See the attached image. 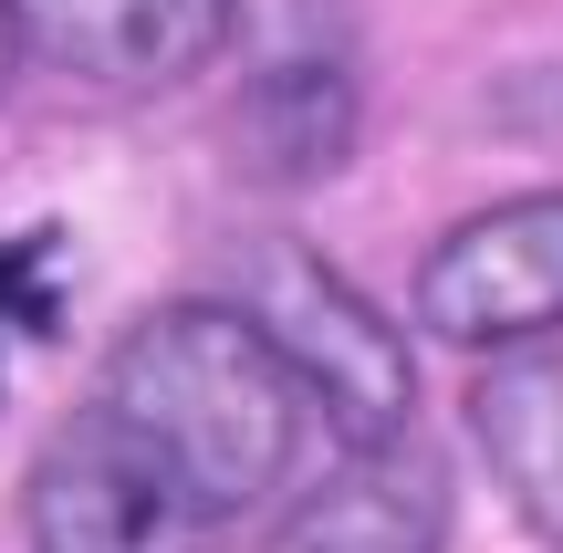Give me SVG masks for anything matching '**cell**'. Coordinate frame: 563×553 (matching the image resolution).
Here are the masks:
<instances>
[{"label":"cell","instance_id":"3","mask_svg":"<svg viewBox=\"0 0 563 553\" xmlns=\"http://www.w3.org/2000/svg\"><path fill=\"white\" fill-rule=\"evenodd\" d=\"M21 533L32 553H209L230 522L115 408L84 397L21 471Z\"/></svg>","mask_w":563,"mask_h":553},{"label":"cell","instance_id":"7","mask_svg":"<svg viewBox=\"0 0 563 553\" xmlns=\"http://www.w3.org/2000/svg\"><path fill=\"white\" fill-rule=\"evenodd\" d=\"M470 439L501 501L563 553V355H490L470 376Z\"/></svg>","mask_w":563,"mask_h":553},{"label":"cell","instance_id":"9","mask_svg":"<svg viewBox=\"0 0 563 553\" xmlns=\"http://www.w3.org/2000/svg\"><path fill=\"white\" fill-rule=\"evenodd\" d=\"M481 125L511 146H543L563 157V63H511V74L481 84Z\"/></svg>","mask_w":563,"mask_h":553},{"label":"cell","instance_id":"4","mask_svg":"<svg viewBox=\"0 0 563 553\" xmlns=\"http://www.w3.org/2000/svg\"><path fill=\"white\" fill-rule=\"evenodd\" d=\"M418 324L470 355H522L563 334V188L470 209L418 262Z\"/></svg>","mask_w":563,"mask_h":553},{"label":"cell","instance_id":"8","mask_svg":"<svg viewBox=\"0 0 563 553\" xmlns=\"http://www.w3.org/2000/svg\"><path fill=\"white\" fill-rule=\"evenodd\" d=\"M355 125H365L355 74L323 63V53H302V63H272V74L241 95V157L262 167V178L302 188V178H334V167L355 157Z\"/></svg>","mask_w":563,"mask_h":553},{"label":"cell","instance_id":"6","mask_svg":"<svg viewBox=\"0 0 563 553\" xmlns=\"http://www.w3.org/2000/svg\"><path fill=\"white\" fill-rule=\"evenodd\" d=\"M262 553H449V471H439V450L428 439L344 450V471L313 480Z\"/></svg>","mask_w":563,"mask_h":553},{"label":"cell","instance_id":"2","mask_svg":"<svg viewBox=\"0 0 563 553\" xmlns=\"http://www.w3.org/2000/svg\"><path fill=\"white\" fill-rule=\"evenodd\" d=\"M241 313L262 324V345L292 366V387L313 397V418L344 450L407 439V418H418V366H407L397 324H386L313 241H251L241 251Z\"/></svg>","mask_w":563,"mask_h":553},{"label":"cell","instance_id":"5","mask_svg":"<svg viewBox=\"0 0 563 553\" xmlns=\"http://www.w3.org/2000/svg\"><path fill=\"white\" fill-rule=\"evenodd\" d=\"M21 53L104 95H178L241 32V0H11Z\"/></svg>","mask_w":563,"mask_h":553},{"label":"cell","instance_id":"1","mask_svg":"<svg viewBox=\"0 0 563 553\" xmlns=\"http://www.w3.org/2000/svg\"><path fill=\"white\" fill-rule=\"evenodd\" d=\"M95 408H115L220 522L282 501V480L302 460V429H313V397L292 387V366L220 292L136 313L95 376Z\"/></svg>","mask_w":563,"mask_h":553},{"label":"cell","instance_id":"10","mask_svg":"<svg viewBox=\"0 0 563 553\" xmlns=\"http://www.w3.org/2000/svg\"><path fill=\"white\" fill-rule=\"evenodd\" d=\"M21 74V21H11V0H0V84Z\"/></svg>","mask_w":563,"mask_h":553}]
</instances>
